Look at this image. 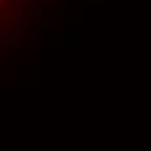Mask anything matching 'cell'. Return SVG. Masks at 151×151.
<instances>
[{"mask_svg":"<svg viewBox=\"0 0 151 151\" xmlns=\"http://www.w3.org/2000/svg\"><path fill=\"white\" fill-rule=\"evenodd\" d=\"M0 13H3V3H0Z\"/></svg>","mask_w":151,"mask_h":151,"instance_id":"cell-1","label":"cell"}]
</instances>
